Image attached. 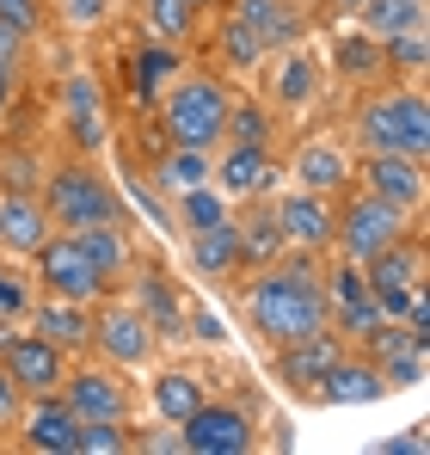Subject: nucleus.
<instances>
[{
    "label": "nucleus",
    "mask_w": 430,
    "mask_h": 455,
    "mask_svg": "<svg viewBox=\"0 0 430 455\" xmlns=\"http://www.w3.org/2000/svg\"><path fill=\"white\" fill-rule=\"evenodd\" d=\"M246 320L252 332L277 351V345H295L320 326H332V307H326V277L314 271V259L301 246H283V259L259 265L252 290H246Z\"/></svg>",
    "instance_id": "obj_1"
},
{
    "label": "nucleus",
    "mask_w": 430,
    "mask_h": 455,
    "mask_svg": "<svg viewBox=\"0 0 430 455\" xmlns=\"http://www.w3.org/2000/svg\"><path fill=\"white\" fill-rule=\"evenodd\" d=\"M351 136L362 142V154H430V105L418 80H400V86H375L362 92L357 117H351Z\"/></svg>",
    "instance_id": "obj_2"
},
{
    "label": "nucleus",
    "mask_w": 430,
    "mask_h": 455,
    "mask_svg": "<svg viewBox=\"0 0 430 455\" xmlns=\"http://www.w3.org/2000/svg\"><path fill=\"white\" fill-rule=\"evenodd\" d=\"M44 191V210H50V228H99V222H123V191L111 185V172L92 160V154H68V160H56L44 179H37Z\"/></svg>",
    "instance_id": "obj_3"
},
{
    "label": "nucleus",
    "mask_w": 430,
    "mask_h": 455,
    "mask_svg": "<svg viewBox=\"0 0 430 455\" xmlns=\"http://www.w3.org/2000/svg\"><path fill=\"white\" fill-rule=\"evenodd\" d=\"M227 111H234V92L215 75H179L160 99V136L172 148H221L227 142Z\"/></svg>",
    "instance_id": "obj_4"
},
{
    "label": "nucleus",
    "mask_w": 430,
    "mask_h": 455,
    "mask_svg": "<svg viewBox=\"0 0 430 455\" xmlns=\"http://www.w3.org/2000/svg\"><path fill=\"white\" fill-rule=\"evenodd\" d=\"M400 234H412V216H406V210L381 204V197L362 191V185H345V191H338V204H332V252H338V259L362 265L369 252L394 246Z\"/></svg>",
    "instance_id": "obj_5"
},
{
    "label": "nucleus",
    "mask_w": 430,
    "mask_h": 455,
    "mask_svg": "<svg viewBox=\"0 0 430 455\" xmlns=\"http://www.w3.org/2000/svg\"><path fill=\"white\" fill-rule=\"evenodd\" d=\"M179 450L185 455H252L259 450V419L240 400H203L179 425Z\"/></svg>",
    "instance_id": "obj_6"
},
{
    "label": "nucleus",
    "mask_w": 430,
    "mask_h": 455,
    "mask_svg": "<svg viewBox=\"0 0 430 455\" xmlns=\"http://www.w3.org/2000/svg\"><path fill=\"white\" fill-rule=\"evenodd\" d=\"M31 265H37L44 296H62V302H86V307H92L105 290H111V283L99 277V265L80 252V240H74V234H62V228H56V234L31 252Z\"/></svg>",
    "instance_id": "obj_7"
},
{
    "label": "nucleus",
    "mask_w": 430,
    "mask_h": 455,
    "mask_svg": "<svg viewBox=\"0 0 430 455\" xmlns=\"http://www.w3.org/2000/svg\"><path fill=\"white\" fill-rule=\"evenodd\" d=\"M92 351L111 363V370H142L154 357V326L136 302H105L92 307Z\"/></svg>",
    "instance_id": "obj_8"
},
{
    "label": "nucleus",
    "mask_w": 430,
    "mask_h": 455,
    "mask_svg": "<svg viewBox=\"0 0 430 455\" xmlns=\"http://www.w3.org/2000/svg\"><path fill=\"white\" fill-rule=\"evenodd\" d=\"M0 370L19 381L25 400H44V394H56L62 376H68V351H56L44 332H6L0 339Z\"/></svg>",
    "instance_id": "obj_9"
},
{
    "label": "nucleus",
    "mask_w": 430,
    "mask_h": 455,
    "mask_svg": "<svg viewBox=\"0 0 430 455\" xmlns=\"http://www.w3.org/2000/svg\"><path fill=\"white\" fill-rule=\"evenodd\" d=\"M56 394L68 400L74 419H117V425H130V412H136L130 381H123V370H111V363H80V370H68Z\"/></svg>",
    "instance_id": "obj_10"
},
{
    "label": "nucleus",
    "mask_w": 430,
    "mask_h": 455,
    "mask_svg": "<svg viewBox=\"0 0 430 455\" xmlns=\"http://www.w3.org/2000/svg\"><path fill=\"white\" fill-rule=\"evenodd\" d=\"M351 185L375 191L381 204H394V210H406V216H418L430 179H425V160H412V154H362Z\"/></svg>",
    "instance_id": "obj_11"
},
{
    "label": "nucleus",
    "mask_w": 430,
    "mask_h": 455,
    "mask_svg": "<svg viewBox=\"0 0 430 455\" xmlns=\"http://www.w3.org/2000/svg\"><path fill=\"white\" fill-rule=\"evenodd\" d=\"M271 216H277V228H283V246H301V252H332V197L289 185L283 197H271Z\"/></svg>",
    "instance_id": "obj_12"
},
{
    "label": "nucleus",
    "mask_w": 430,
    "mask_h": 455,
    "mask_svg": "<svg viewBox=\"0 0 430 455\" xmlns=\"http://www.w3.org/2000/svg\"><path fill=\"white\" fill-rule=\"evenodd\" d=\"M345 351H351V339H345L338 326H320V332H307V339H295V345H277V376H283L295 394L314 400L320 376H326Z\"/></svg>",
    "instance_id": "obj_13"
},
{
    "label": "nucleus",
    "mask_w": 430,
    "mask_h": 455,
    "mask_svg": "<svg viewBox=\"0 0 430 455\" xmlns=\"http://www.w3.org/2000/svg\"><path fill=\"white\" fill-rule=\"evenodd\" d=\"M351 172H357V160H351L345 142H332V136H307L295 148V160H289V179L301 191H320V197H338L351 185Z\"/></svg>",
    "instance_id": "obj_14"
},
{
    "label": "nucleus",
    "mask_w": 430,
    "mask_h": 455,
    "mask_svg": "<svg viewBox=\"0 0 430 455\" xmlns=\"http://www.w3.org/2000/svg\"><path fill=\"white\" fill-rule=\"evenodd\" d=\"M210 179L227 197L252 204V197H265L277 185V160H271V148H259V142H221V160L210 166Z\"/></svg>",
    "instance_id": "obj_15"
},
{
    "label": "nucleus",
    "mask_w": 430,
    "mask_h": 455,
    "mask_svg": "<svg viewBox=\"0 0 430 455\" xmlns=\"http://www.w3.org/2000/svg\"><path fill=\"white\" fill-rule=\"evenodd\" d=\"M74 419L68 412V400L62 394H44V400H25V412H19V450H31V455H74Z\"/></svg>",
    "instance_id": "obj_16"
},
{
    "label": "nucleus",
    "mask_w": 430,
    "mask_h": 455,
    "mask_svg": "<svg viewBox=\"0 0 430 455\" xmlns=\"http://www.w3.org/2000/svg\"><path fill=\"white\" fill-rule=\"evenodd\" d=\"M50 210L37 191H0V252L6 259H31L44 240H50Z\"/></svg>",
    "instance_id": "obj_17"
},
{
    "label": "nucleus",
    "mask_w": 430,
    "mask_h": 455,
    "mask_svg": "<svg viewBox=\"0 0 430 455\" xmlns=\"http://www.w3.org/2000/svg\"><path fill=\"white\" fill-rule=\"evenodd\" d=\"M31 332H44L56 351H68V357H80V351H92V307L86 302H62V296H31Z\"/></svg>",
    "instance_id": "obj_18"
},
{
    "label": "nucleus",
    "mask_w": 430,
    "mask_h": 455,
    "mask_svg": "<svg viewBox=\"0 0 430 455\" xmlns=\"http://www.w3.org/2000/svg\"><path fill=\"white\" fill-rule=\"evenodd\" d=\"M326 307H332V326L345 339H362L369 326H381V307H375V296H369V283H362V271L351 259H338V271L326 277Z\"/></svg>",
    "instance_id": "obj_19"
},
{
    "label": "nucleus",
    "mask_w": 430,
    "mask_h": 455,
    "mask_svg": "<svg viewBox=\"0 0 430 455\" xmlns=\"http://www.w3.org/2000/svg\"><path fill=\"white\" fill-rule=\"evenodd\" d=\"M357 271H362V283H369V296L381 302V296H400V290L425 283V252H418V240H412V234H400L394 246L369 252Z\"/></svg>",
    "instance_id": "obj_20"
},
{
    "label": "nucleus",
    "mask_w": 430,
    "mask_h": 455,
    "mask_svg": "<svg viewBox=\"0 0 430 455\" xmlns=\"http://www.w3.org/2000/svg\"><path fill=\"white\" fill-rule=\"evenodd\" d=\"M381 394H387V381H381V370L362 357L357 345H351V351L320 376V387H314L320 406H369V400H381Z\"/></svg>",
    "instance_id": "obj_21"
},
{
    "label": "nucleus",
    "mask_w": 430,
    "mask_h": 455,
    "mask_svg": "<svg viewBox=\"0 0 430 455\" xmlns=\"http://www.w3.org/2000/svg\"><path fill=\"white\" fill-rule=\"evenodd\" d=\"M265 99H271V111H307L320 99V62L301 44L277 50V68H271V92Z\"/></svg>",
    "instance_id": "obj_22"
},
{
    "label": "nucleus",
    "mask_w": 430,
    "mask_h": 455,
    "mask_svg": "<svg viewBox=\"0 0 430 455\" xmlns=\"http://www.w3.org/2000/svg\"><path fill=\"white\" fill-rule=\"evenodd\" d=\"M203 400H210V381L197 376V370H160V376L147 381V406H154V419L172 425V431H179Z\"/></svg>",
    "instance_id": "obj_23"
},
{
    "label": "nucleus",
    "mask_w": 430,
    "mask_h": 455,
    "mask_svg": "<svg viewBox=\"0 0 430 455\" xmlns=\"http://www.w3.org/2000/svg\"><path fill=\"white\" fill-rule=\"evenodd\" d=\"M185 252H191V271L203 277V283H221V277H234L246 259H240V234H234V216L215 228H197V234H185Z\"/></svg>",
    "instance_id": "obj_24"
},
{
    "label": "nucleus",
    "mask_w": 430,
    "mask_h": 455,
    "mask_svg": "<svg viewBox=\"0 0 430 455\" xmlns=\"http://www.w3.org/2000/svg\"><path fill=\"white\" fill-rule=\"evenodd\" d=\"M62 117H68L80 154L86 148L99 154V142H105V111H99V80L92 75H68L62 80Z\"/></svg>",
    "instance_id": "obj_25"
},
{
    "label": "nucleus",
    "mask_w": 430,
    "mask_h": 455,
    "mask_svg": "<svg viewBox=\"0 0 430 455\" xmlns=\"http://www.w3.org/2000/svg\"><path fill=\"white\" fill-rule=\"evenodd\" d=\"M234 19H246V25L259 31L265 56H277V50H289V44L301 37V12H295L289 0H240Z\"/></svg>",
    "instance_id": "obj_26"
},
{
    "label": "nucleus",
    "mask_w": 430,
    "mask_h": 455,
    "mask_svg": "<svg viewBox=\"0 0 430 455\" xmlns=\"http://www.w3.org/2000/svg\"><path fill=\"white\" fill-rule=\"evenodd\" d=\"M234 234H240V259H246V265H271V259H283V228H277V216H271L265 197H252V210L234 216Z\"/></svg>",
    "instance_id": "obj_27"
},
{
    "label": "nucleus",
    "mask_w": 430,
    "mask_h": 455,
    "mask_svg": "<svg viewBox=\"0 0 430 455\" xmlns=\"http://www.w3.org/2000/svg\"><path fill=\"white\" fill-rule=\"evenodd\" d=\"M74 240H80V252L99 265V277H105V283H117V277L130 271V240H123V222L74 228Z\"/></svg>",
    "instance_id": "obj_28"
},
{
    "label": "nucleus",
    "mask_w": 430,
    "mask_h": 455,
    "mask_svg": "<svg viewBox=\"0 0 430 455\" xmlns=\"http://www.w3.org/2000/svg\"><path fill=\"white\" fill-rule=\"evenodd\" d=\"M210 166H215L210 148H172V142H166V154L154 160V185H160L166 197H179V191L203 185V179H210Z\"/></svg>",
    "instance_id": "obj_29"
},
{
    "label": "nucleus",
    "mask_w": 430,
    "mask_h": 455,
    "mask_svg": "<svg viewBox=\"0 0 430 455\" xmlns=\"http://www.w3.org/2000/svg\"><path fill=\"white\" fill-rule=\"evenodd\" d=\"M357 25L381 44V37H400V31H425V0H362Z\"/></svg>",
    "instance_id": "obj_30"
},
{
    "label": "nucleus",
    "mask_w": 430,
    "mask_h": 455,
    "mask_svg": "<svg viewBox=\"0 0 430 455\" xmlns=\"http://www.w3.org/2000/svg\"><path fill=\"white\" fill-rule=\"evenodd\" d=\"M172 204H179V228H185V234H197V228H215V222H227V216H234V197H227L215 179L191 185V191H179Z\"/></svg>",
    "instance_id": "obj_31"
},
{
    "label": "nucleus",
    "mask_w": 430,
    "mask_h": 455,
    "mask_svg": "<svg viewBox=\"0 0 430 455\" xmlns=\"http://www.w3.org/2000/svg\"><path fill=\"white\" fill-rule=\"evenodd\" d=\"M123 450H136L130 425H117V419H80L74 425V455H123Z\"/></svg>",
    "instance_id": "obj_32"
},
{
    "label": "nucleus",
    "mask_w": 430,
    "mask_h": 455,
    "mask_svg": "<svg viewBox=\"0 0 430 455\" xmlns=\"http://www.w3.org/2000/svg\"><path fill=\"white\" fill-rule=\"evenodd\" d=\"M215 50H221V68H240V75H252V68L265 62V44H259V31H252L246 19H227Z\"/></svg>",
    "instance_id": "obj_33"
},
{
    "label": "nucleus",
    "mask_w": 430,
    "mask_h": 455,
    "mask_svg": "<svg viewBox=\"0 0 430 455\" xmlns=\"http://www.w3.org/2000/svg\"><path fill=\"white\" fill-rule=\"evenodd\" d=\"M425 62H430V37H425V31L381 37V68H400L406 80H425Z\"/></svg>",
    "instance_id": "obj_34"
},
{
    "label": "nucleus",
    "mask_w": 430,
    "mask_h": 455,
    "mask_svg": "<svg viewBox=\"0 0 430 455\" xmlns=\"http://www.w3.org/2000/svg\"><path fill=\"white\" fill-rule=\"evenodd\" d=\"M197 6L203 0H147V31L166 37V44H179V37L197 31Z\"/></svg>",
    "instance_id": "obj_35"
},
{
    "label": "nucleus",
    "mask_w": 430,
    "mask_h": 455,
    "mask_svg": "<svg viewBox=\"0 0 430 455\" xmlns=\"http://www.w3.org/2000/svg\"><path fill=\"white\" fill-rule=\"evenodd\" d=\"M136 307L147 314L154 332H179V320H185V314H179V296H172V283H166L160 271H147V277H142V302H136Z\"/></svg>",
    "instance_id": "obj_36"
},
{
    "label": "nucleus",
    "mask_w": 430,
    "mask_h": 455,
    "mask_svg": "<svg viewBox=\"0 0 430 455\" xmlns=\"http://www.w3.org/2000/svg\"><path fill=\"white\" fill-rule=\"evenodd\" d=\"M227 142H259V148H271V105L240 99V105L227 111Z\"/></svg>",
    "instance_id": "obj_37"
},
{
    "label": "nucleus",
    "mask_w": 430,
    "mask_h": 455,
    "mask_svg": "<svg viewBox=\"0 0 430 455\" xmlns=\"http://www.w3.org/2000/svg\"><path fill=\"white\" fill-rule=\"evenodd\" d=\"M338 68H345V75H375V68H381V44H375L369 31L345 37V44H338Z\"/></svg>",
    "instance_id": "obj_38"
},
{
    "label": "nucleus",
    "mask_w": 430,
    "mask_h": 455,
    "mask_svg": "<svg viewBox=\"0 0 430 455\" xmlns=\"http://www.w3.org/2000/svg\"><path fill=\"white\" fill-rule=\"evenodd\" d=\"M31 296H37V290H31V283H25V277L0 259V320H19V314L31 307Z\"/></svg>",
    "instance_id": "obj_39"
},
{
    "label": "nucleus",
    "mask_w": 430,
    "mask_h": 455,
    "mask_svg": "<svg viewBox=\"0 0 430 455\" xmlns=\"http://www.w3.org/2000/svg\"><path fill=\"white\" fill-rule=\"evenodd\" d=\"M0 19L19 25L25 37H37V31H44V0H0Z\"/></svg>",
    "instance_id": "obj_40"
},
{
    "label": "nucleus",
    "mask_w": 430,
    "mask_h": 455,
    "mask_svg": "<svg viewBox=\"0 0 430 455\" xmlns=\"http://www.w3.org/2000/svg\"><path fill=\"white\" fill-rule=\"evenodd\" d=\"M19 412H25V394H19V381L0 370V431H12V425H19Z\"/></svg>",
    "instance_id": "obj_41"
},
{
    "label": "nucleus",
    "mask_w": 430,
    "mask_h": 455,
    "mask_svg": "<svg viewBox=\"0 0 430 455\" xmlns=\"http://www.w3.org/2000/svg\"><path fill=\"white\" fill-rule=\"evenodd\" d=\"M19 80H25V68H19V62H6V56H0V117H6V111H12V105H19Z\"/></svg>",
    "instance_id": "obj_42"
},
{
    "label": "nucleus",
    "mask_w": 430,
    "mask_h": 455,
    "mask_svg": "<svg viewBox=\"0 0 430 455\" xmlns=\"http://www.w3.org/2000/svg\"><path fill=\"white\" fill-rule=\"evenodd\" d=\"M0 56L25 68V31H19V25H6V19H0Z\"/></svg>",
    "instance_id": "obj_43"
},
{
    "label": "nucleus",
    "mask_w": 430,
    "mask_h": 455,
    "mask_svg": "<svg viewBox=\"0 0 430 455\" xmlns=\"http://www.w3.org/2000/svg\"><path fill=\"white\" fill-rule=\"evenodd\" d=\"M62 6H68V19H74V25H99L111 0H62Z\"/></svg>",
    "instance_id": "obj_44"
},
{
    "label": "nucleus",
    "mask_w": 430,
    "mask_h": 455,
    "mask_svg": "<svg viewBox=\"0 0 430 455\" xmlns=\"http://www.w3.org/2000/svg\"><path fill=\"white\" fill-rule=\"evenodd\" d=\"M387 455H425V437H394V443H381Z\"/></svg>",
    "instance_id": "obj_45"
},
{
    "label": "nucleus",
    "mask_w": 430,
    "mask_h": 455,
    "mask_svg": "<svg viewBox=\"0 0 430 455\" xmlns=\"http://www.w3.org/2000/svg\"><path fill=\"white\" fill-rule=\"evenodd\" d=\"M332 6H338V12H357V6H362V0H332Z\"/></svg>",
    "instance_id": "obj_46"
}]
</instances>
